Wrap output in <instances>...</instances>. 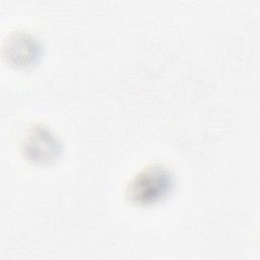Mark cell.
Listing matches in <instances>:
<instances>
[{"instance_id": "obj_2", "label": "cell", "mask_w": 260, "mask_h": 260, "mask_svg": "<svg viewBox=\"0 0 260 260\" xmlns=\"http://www.w3.org/2000/svg\"><path fill=\"white\" fill-rule=\"evenodd\" d=\"M20 149L29 161L46 165L56 160L62 153V143L49 127L36 125L22 138Z\"/></svg>"}, {"instance_id": "obj_3", "label": "cell", "mask_w": 260, "mask_h": 260, "mask_svg": "<svg viewBox=\"0 0 260 260\" xmlns=\"http://www.w3.org/2000/svg\"><path fill=\"white\" fill-rule=\"evenodd\" d=\"M43 44L34 35L17 31L10 35L3 45V56L12 66L28 68L42 57Z\"/></svg>"}, {"instance_id": "obj_1", "label": "cell", "mask_w": 260, "mask_h": 260, "mask_svg": "<svg viewBox=\"0 0 260 260\" xmlns=\"http://www.w3.org/2000/svg\"><path fill=\"white\" fill-rule=\"evenodd\" d=\"M175 185V175L169 168L161 164H151L132 177L126 195L136 205L149 206L171 195Z\"/></svg>"}]
</instances>
